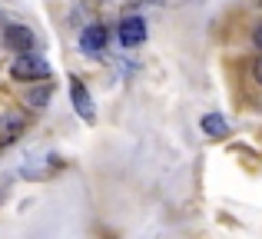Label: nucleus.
<instances>
[{
	"instance_id": "nucleus-3",
	"label": "nucleus",
	"mask_w": 262,
	"mask_h": 239,
	"mask_svg": "<svg viewBox=\"0 0 262 239\" xmlns=\"http://www.w3.org/2000/svg\"><path fill=\"white\" fill-rule=\"evenodd\" d=\"M106 44H110V30H106V24H90L83 27V33H80V50L86 53V57H100L103 50H106Z\"/></svg>"
},
{
	"instance_id": "nucleus-7",
	"label": "nucleus",
	"mask_w": 262,
	"mask_h": 239,
	"mask_svg": "<svg viewBox=\"0 0 262 239\" xmlns=\"http://www.w3.org/2000/svg\"><path fill=\"white\" fill-rule=\"evenodd\" d=\"M199 129H203L209 140H226V136H229V123H226L223 113H206V117L199 120Z\"/></svg>"
},
{
	"instance_id": "nucleus-8",
	"label": "nucleus",
	"mask_w": 262,
	"mask_h": 239,
	"mask_svg": "<svg viewBox=\"0 0 262 239\" xmlns=\"http://www.w3.org/2000/svg\"><path fill=\"white\" fill-rule=\"evenodd\" d=\"M43 103H50V83H47V86H40L37 93H30V106H37V110H40Z\"/></svg>"
},
{
	"instance_id": "nucleus-11",
	"label": "nucleus",
	"mask_w": 262,
	"mask_h": 239,
	"mask_svg": "<svg viewBox=\"0 0 262 239\" xmlns=\"http://www.w3.org/2000/svg\"><path fill=\"white\" fill-rule=\"evenodd\" d=\"M259 4H262V0H259Z\"/></svg>"
},
{
	"instance_id": "nucleus-4",
	"label": "nucleus",
	"mask_w": 262,
	"mask_h": 239,
	"mask_svg": "<svg viewBox=\"0 0 262 239\" xmlns=\"http://www.w3.org/2000/svg\"><path fill=\"white\" fill-rule=\"evenodd\" d=\"M4 44L10 47L13 53H33V47H37V37H33V30L30 27H24V24H7L4 27Z\"/></svg>"
},
{
	"instance_id": "nucleus-2",
	"label": "nucleus",
	"mask_w": 262,
	"mask_h": 239,
	"mask_svg": "<svg viewBox=\"0 0 262 239\" xmlns=\"http://www.w3.org/2000/svg\"><path fill=\"white\" fill-rule=\"evenodd\" d=\"M116 37H120V44L126 47V50H133V47H143L146 44V37H149V30H146V20L143 17H123L120 20V27H116Z\"/></svg>"
},
{
	"instance_id": "nucleus-10",
	"label": "nucleus",
	"mask_w": 262,
	"mask_h": 239,
	"mask_svg": "<svg viewBox=\"0 0 262 239\" xmlns=\"http://www.w3.org/2000/svg\"><path fill=\"white\" fill-rule=\"evenodd\" d=\"M252 44H256L259 50H262V24H256V27H252Z\"/></svg>"
},
{
	"instance_id": "nucleus-1",
	"label": "nucleus",
	"mask_w": 262,
	"mask_h": 239,
	"mask_svg": "<svg viewBox=\"0 0 262 239\" xmlns=\"http://www.w3.org/2000/svg\"><path fill=\"white\" fill-rule=\"evenodd\" d=\"M10 77L20 80V83H47L50 80V63L40 53H24V57L13 60Z\"/></svg>"
},
{
	"instance_id": "nucleus-6",
	"label": "nucleus",
	"mask_w": 262,
	"mask_h": 239,
	"mask_svg": "<svg viewBox=\"0 0 262 239\" xmlns=\"http://www.w3.org/2000/svg\"><path fill=\"white\" fill-rule=\"evenodd\" d=\"M27 129V117L20 110H7L0 113V146H7V143L20 140V133Z\"/></svg>"
},
{
	"instance_id": "nucleus-5",
	"label": "nucleus",
	"mask_w": 262,
	"mask_h": 239,
	"mask_svg": "<svg viewBox=\"0 0 262 239\" xmlns=\"http://www.w3.org/2000/svg\"><path fill=\"white\" fill-rule=\"evenodd\" d=\"M70 103L73 110H77V117L83 123H93L96 120V110H93V97H90L86 83L80 77H70Z\"/></svg>"
},
{
	"instance_id": "nucleus-9",
	"label": "nucleus",
	"mask_w": 262,
	"mask_h": 239,
	"mask_svg": "<svg viewBox=\"0 0 262 239\" xmlns=\"http://www.w3.org/2000/svg\"><path fill=\"white\" fill-rule=\"evenodd\" d=\"M249 77H252V83L262 86V57H256V60L249 63Z\"/></svg>"
}]
</instances>
